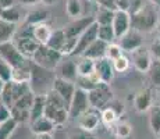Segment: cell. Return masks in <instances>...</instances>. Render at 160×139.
<instances>
[{
  "label": "cell",
  "instance_id": "6f0895ef",
  "mask_svg": "<svg viewBox=\"0 0 160 139\" xmlns=\"http://www.w3.org/2000/svg\"><path fill=\"white\" fill-rule=\"evenodd\" d=\"M89 2H95V3H98V0H89Z\"/></svg>",
  "mask_w": 160,
  "mask_h": 139
},
{
  "label": "cell",
  "instance_id": "8fae6325",
  "mask_svg": "<svg viewBox=\"0 0 160 139\" xmlns=\"http://www.w3.org/2000/svg\"><path fill=\"white\" fill-rule=\"evenodd\" d=\"M98 29H99V25L95 22V24H92V25L89 27L81 36H79L78 43H77V47H75V50H74L72 56H78V57H81V56L84 54V52L98 39Z\"/></svg>",
  "mask_w": 160,
  "mask_h": 139
},
{
  "label": "cell",
  "instance_id": "5b68a950",
  "mask_svg": "<svg viewBox=\"0 0 160 139\" xmlns=\"http://www.w3.org/2000/svg\"><path fill=\"white\" fill-rule=\"evenodd\" d=\"M0 60H3L7 64H10L13 68L22 67V66H25V64L29 63L28 58H25L20 53V50L17 49V46H15V43L13 41L0 45Z\"/></svg>",
  "mask_w": 160,
  "mask_h": 139
},
{
  "label": "cell",
  "instance_id": "4dcf8cb0",
  "mask_svg": "<svg viewBox=\"0 0 160 139\" xmlns=\"http://www.w3.org/2000/svg\"><path fill=\"white\" fill-rule=\"evenodd\" d=\"M149 125L155 135H160V106H152L149 109Z\"/></svg>",
  "mask_w": 160,
  "mask_h": 139
},
{
  "label": "cell",
  "instance_id": "ba28073f",
  "mask_svg": "<svg viewBox=\"0 0 160 139\" xmlns=\"http://www.w3.org/2000/svg\"><path fill=\"white\" fill-rule=\"evenodd\" d=\"M95 22H96L95 15H87V17H79V18L72 20L71 22L67 24L63 29H64V33H66L67 38H79V36Z\"/></svg>",
  "mask_w": 160,
  "mask_h": 139
},
{
  "label": "cell",
  "instance_id": "ffe728a7",
  "mask_svg": "<svg viewBox=\"0 0 160 139\" xmlns=\"http://www.w3.org/2000/svg\"><path fill=\"white\" fill-rule=\"evenodd\" d=\"M31 124V132L33 135H39V134H52L53 129L56 128V125L48 118V117H41V118L35 120Z\"/></svg>",
  "mask_w": 160,
  "mask_h": 139
},
{
  "label": "cell",
  "instance_id": "d590c367",
  "mask_svg": "<svg viewBox=\"0 0 160 139\" xmlns=\"http://www.w3.org/2000/svg\"><path fill=\"white\" fill-rule=\"evenodd\" d=\"M18 122L11 117L10 120L2 122L0 124V139H10V137L14 134L15 128H17Z\"/></svg>",
  "mask_w": 160,
  "mask_h": 139
},
{
  "label": "cell",
  "instance_id": "c3c4849f",
  "mask_svg": "<svg viewBox=\"0 0 160 139\" xmlns=\"http://www.w3.org/2000/svg\"><path fill=\"white\" fill-rule=\"evenodd\" d=\"M116 3L118 10L128 11V8H130V0H116Z\"/></svg>",
  "mask_w": 160,
  "mask_h": 139
},
{
  "label": "cell",
  "instance_id": "8992f818",
  "mask_svg": "<svg viewBox=\"0 0 160 139\" xmlns=\"http://www.w3.org/2000/svg\"><path fill=\"white\" fill-rule=\"evenodd\" d=\"M89 96V103L91 107L98 110H103L104 107H107L110 104L113 99V92L110 89L109 83H100L99 86H96L95 89L88 92Z\"/></svg>",
  "mask_w": 160,
  "mask_h": 139
},
{
  "label": "cell",
  "instance_id": "cb8c5ba5",
  "mask_svg": "<svg viewBox=\"0 0 160 139\" xmlns=\"http://www.w3.org/2000/svg\"><path fill=\"white\" fill-rule=\"evenodd\" d=\"M52 33H53V31H52V28L46 22L39 24V25H33V39L39 45H48Z\"/></svg>",
  "mask_w": 160,
  "mask_h": 139
},
{
  "label": "cell",
  "instance_id": "603a6c76",
  "mask_svg": "<svg viewBox=\"0 0 160 139\" xmlns=\"http://www.w3.org/2000/svg\"><path fill=\"white\" fill-rule=\"evenodd\" d=\"M31 77H32V72H31V60H29V63L25 64V66L13 68V74H11V82H15V83H29L31 82Z\"/></svg>",
  "mask_w": 160,
  "mask_h": 139
},
{
  "label": "cell",
  "instance_id": "277c9868",
  "mask_svg": "<svg viewBox=\"0 0 160 139\" xmlns=\"http://www.w3.org/2000/svg\"><path fill=\"white\" fill-rule=\"evenodd\" d=\"M63 57L64 56L61 54L60 52L49 47L48 45H41L39 49L36 50V53L33 54L32 61L35 64H38V66L43 67V68H46V70L56 71L58 64L63 61Z\"/></svg>",
  "mask_w": 160,
  "mask_h": 139
},
{
  "label": "cell",
  "instance_id": "816d5d0a",
  "mask_svg": "<svg viewBox=\"0 0 160 139\" xmlns=\"http://www.w3.org/2000/svg\"><path fill=\"white\" fill-rule=\"evenodd\" d=\"M33 139H53V135L52 134H39V135H35Z\"/></svg>",
  "mask_w": 160,
  "mask_h": 139
},
{
  "label": "cell",
  "instance_id": "ab89813d",
  "mask_svg": "<svg viewBox=\"0 0 160 139\" xmlns=\"http://www.w3.org/2000/svg\"><path fill=\"white\" fill-rule=\"evenodd\" d=\"M122 53H124V50L121 49V46H120L118 43H114V42H113V43H109V46H107L106 57L110 58L112 61H114V60H117L118 57L124 56Z\"/></svg>",
  "mask_w": 160,
  "mask_h": 139
},
{
  "label": "cell",
  "instance_id": "9f6ffc18",
  "mask_svg": "<svg viewBox=\"0 0 160 139\" xmlns=\"http://www.w3.org/2000/svg\"><path fill=\"white\" fill-rule=\"evenodd\" d=\"M158 36L160 38V27H159V29H158Z\"/></svg>",
  "mask_w": 160,
  "mask_h": 139
},
{
  "label": "cell",
  "instance_id": "9c48e42d",
  "mask_svg": "<svg viewBox=\"0 0 160 139\" xmlns=\"http://www.w3.org/2000/svg\"><path fill=\"white\" fill-rule=\"evenodd\" d=\"M77 122H78V128L88 131V132H93L99 127L100 122H102L100 110L91 107V109H88L84 114H81L77 118Z\"/></svg>",
  "mask_w": 160,
  "mask_h": 139
},
{
  "label": "cell",
  "instance_id": "74e56055",
  "mask_svg": "<svg viewBox=\"0 0 160 139\" xmlns=\"http://www.w3.org/2000/svg\"><path fill=\"white\" fill-rule=\"evenodd\" d=\"M31 85L29 83H15L13 82V97H14V103L21 99L24 95H27L28 92H31Z\"/></svg>",
  "mask_w": 160,
  "mask_h": 139
},
{
  "label": "cell",
  "instance_id": "f1b7e54d",
  "mask_svg": "<svg viewBox=\"0 0 160 139\" xmlns=\"http://www.w3.org/2000/svg\"><path fill=\"white\" fill-rule=\"evenodd\" d=\"M77 71L78 77H88L95 72V60L87 57H81V60L77 61Z\"/></svg>",
  "mask_w": 160,
  "mask_h": 139
},
{
  "label": "cell",
  "instance_id": "30bf717a",
  "mask_svg": "<svg viewBox=\"0 0 160 139\" xmlns=\"http://www.w3.org/2000/svg\"><path fill=\"white\" fill-rule=\"evenodd\" d=\"M131 58H132V64L139 72H149L150 66H152L153 57L150 54L149 47L146 46H141L139 49L134 50L131 53Z\"/></svg>",
  "mask_w": 160,
  "mask_h": 139
},
{
  "label": "cell",
  "instance_id": "4fadbf2b",
  "mask_svg": "<svg viewBox=\"0 0 160 139\" xmlns=\"http://www.w3.org/2000/svg\"><path fill=\"white\" fill-rule=\"evenodd\" d=\"M17 49L20 50V53L28 60H32L33 54L36 53V50L39 49V43L32 38V36H15L13 39Z\"/></svg>",
  "mask_w": 160,
  "mask_h": 139
},
{
  "label": "cell",
  "instance_id": "ee69618b",
  "mask_svg": "<svg viewBox=\"0 0 160 139\" xmlns=\"http://www.w3.org/2000/svg\"><path fill=\"white\" fill-rule=\"evenodd\" d=\"M68 139H95V137L92 135V132H88V131H84V129L78 128L77 131H72L71 134H70Z\"/></svg>",
  "mask_w": 160,
  "mask_h": 139
},
{
  "label": "cell",
  "instance_id": "7dc6e473",
  "mask_svg": "<svg viewBox=\"0 0 160 139\" xmlns=\"http://www.w3.org/2000/svg\"><path fill=\"white\" fill-rule=\"evenodd\" d=\"M98 6H103L106 8H110L113 11H117V3L116 0H98Z\"/></svg>",
  "mask_w": 160,
  "mask_h": 139
},
{
  "label": "cell",
  "instance_id": "2e32d148",
  "mask_svg": "<svg viewBox=\"0 0 160 139\" xmlns=\"http://www.w3.org/2000/svg\"><path fill=\"white\" fill-rule=\"evenodd\" d=\"M95 72L99 75L100 81L103 83L112 82V79L114 78V67H113V61L107 57H102L95 60Z\"/></svg>",
  "mask_w": 160,
  "mask_h": 139
},
{
  "label": "cell",
  "instance_id": "5bb4252c",
  "mask_svg": "<svg viewBox=\"0 0 160 139\" xmlns=\"http://www.w3.org/2000/svg\"><path fill=\"white\" fill-rule=\"evenodd\" d=\"M53 91L64 99V102L68 104V109H70V103H71L72 96L77 91L75 82L66 81V79H63V78H60V77L56 75V79H54V82H53Z\"/></svg>",
  "mask_w": 160,
  "mask_h": 139
},
{
  "label": "cell",
  "instance_id": "7402d4cb",
  "mask_svg": "<svg viewBox=\"0 0 160 139\" xmlns=\"http://www.w3.org/2000/svg\"><path fill=\"white\" fill-rule=\"evenodd\" d=\"M100 83H103V82L100 81L99 75H98L96 72L91 74V75H88V77H78V78H77V81H75L77 88L84 89V91H87V92L95 89L96 86H99Z\"/></svg>",
  "mask_w": 160,
  "mask_h": 139
},
{
  "label": "cell",
  "instance_id": "f546056e",
  "mask_svg": "<svg viewBox=\"0 0 160 139\" xmlns=\"http://www.w3.org/2000/svg\"><path fill=\"white\" fill-rule=\"evenodd\" d=\"M0 20L6 21V22H10V24H18L21 20V13L15 6H13V7L0 10Z\"/></svg>",
  "mask_w": 160,
  "mask_h": 139
},
{
  "label": "cell",
  "instance_id": "1f68e13d",
  "mask_svg": "<svg viewBox=\"0 0 160 139\" xmlns=\"http://www.w3.org/2000/svg\"><path fill=\"white\" fill-rule=\"evenodd\" d=\"M0 103L7 106L8 109L14 106V97H13V82H6L3 85L2 93H0Z\"/></svg>",
  "mask_w": 160,
  "mask_h": 139
},
{
  "label": "cell",
  "instance_id": "484cf974",
  "mask_svg": "<svg viewBox=\"0 0 160 139\" xmlns=\"http://www.w3.org/2000/svg\"><path fill=\"white\" fill-rule=\"evenodd\" d=\"M114 14H116V11L103 7V6H98L96 14H95L96 24H98V25H109V24H113Z\"/></svg>",
  "mask_w": 160,
  "mask_h": 139
},
{
  "label": "cell",
  "instance_id": "bcb514c9",
  "mask_svg": "<svg viewBox=\"0 0 160 139\" xmlns=\"http://www.w3.org/2000/svg\"><path fill=\"white\" fill-rule=\"evenodd\" d=\"M10 118H11V110L8 109L7 106L0 103V124L7 121V120H10Z\"/></svg>",
  "mask_w": 160,
  "mask_h": 139
},
{
  "label": "cell",
  "instance_id": "681fc988",
  "mask_svg": "<svg viewBox=\"0 0 160 139\" xmlns=\"http://www.w3.org/2000/svg\"><path fill=\"white\" fill-rule=\"evenodd\" d=\"M15 3V0H0V10H4V8L13 7Z\"/></svg>",
  "mask_w": 160,
  "mask_h": 139
},
{
  "label": "cell",
  "instance_id": "83f0119b",
  "mask_svg": "<svg viewBox=\"0 0 160 139\" xmlns=\"http://www.w3.org/2000/svg\"><path fill=\"white\" fill-rule=\"evenodd\" d=\"M66 39H67V36H66V33H64L63 28L57 29V31H53V33H52L50 39H49V42H48V46L61 53V49H63L64 43H66Z\"/></svg>",
  "mask_w": 160,
  "mask_h": 139
},
{
  "label": "cell",
  "instance_id": "d6986e66",
  "mask_svg": "<svg viewBox=\"0 0 160 139\" xmlns=\"http://www.w3.org/2000/svg\"><path fill=\"white\" fill-rule=\"evenodd\" d=\"M50 18V13L46 8H33L25 15V25H39L45 24Z\"/></svg>",
  "mask_w": 160,
  "mask_h": 139
},
{
  "label": "cell",
  "instance_id": "3957f363",
  "mask_svg": "<svg viewBox=\"0 0 160 139\" xmlns=\"http://www.w3.org/2000/svg\"><path fill=\"white\" fill-rule=\"evenodd\" d=\"M31 72H32V77H31L29 85L35 95H46L53 89V82L56 79L54 71L46 70L31 60Z\"/></svg>",
  "mask_w": 160,
  "mask_h": 139
},
{
  "label": "cell",
  "instance_id": "6da1fadb",
  "mask_svg": "<svg viewBox=\"0 0 160 139\" xmlns=\"http://www.w3.org/2000/svg\"><path fill=\"white\" fill-rule=\"evenodd\" d=\"M45 117H48L54 125H63L70 118L68 104L64 102V99L52 89L46 93V107Z\"/></svg>",
  "mask_w": 160,
  "mask_h": 139
},
{
  "label": "cell",
  "instance_id": "8d00e7d4",
  "mask_svg": "<svg viewBox=\"0 0 160 139\" xmlns=\"http://www.w3.org/2000/svg\"><path fill=\"white\" fill-rule=\"evenodd\" d=\"M100 116H102V122L106 125H113L117 121V117H118V111H116L114 107H112L109 104L107 107H104L103 110H100Z\"/></svg>",
  "mask_w": 160,
  "mask_h": 139
},
{
  "label": "cell",
  "instance_id": "44dd1931",
  "mask_svg": "<svg viewBox=\"0 0 160 139\" xmlns=\"http://www.w3.org/2000/svg\"><path fill=\"white\" fill-rule=\"evenodd\" d=\"M134 104L135 109L141 113L149 110L152 107V92H150V89H142V91L138 92L137 96H135Z\"/></svg>",
  "mask_w": 160,
  "mask_h": 139
},
{
  "label": "cell",
  "instance_id": "f907efd6",
  "mask_svg": "<svg viewBox=\"0 0 160 139\" xmlns=\"http://www.w3.org/2000/svg\"><path fill=\"white\" fill-rule=\"evenodd\" d=\"M18 2L22 6H36L39 3H42V0H18Z\"/></svg>",
  "mask_w": 160,
  "mask_h": 139
},
{
  "label": "cell",
  "instance_id": "11a10c76",
  "mask_svg": "<svg viewBox=\"0 0 160 139\" xmlns=\"http://www.w3.org/2000/svg\"><path fill=\"white\" fill-rule=\"evenodd\" d=\"M104 139H117V137H113V135H112V137H107V138H104Z\"/></svg>",
  "mask_w": 160,
  "mask_h": 139
},
{
  "label": "cell",
  "instance_id": "db71d44e",
  "mask_svg": "<svg viewBox=\"0 0 160 139\" xmlns=\"http://www.w3.org/2000/svg\"><path fill=\"white\" fill-rule=\"evenodd\" d=\"M149 2H152L153 4H158V6H160V0H149Z\"/></svg>",
  "mask_w": 160,
  "mask_h": 139
},
{
  "label": "cell",
  "instance_id": "680465c9",
  "mask_svg": "<svg viewBox=\"0 0 160 139\" xmlns=\"http://www.w3.org/2000/svg\"><path fill=\"white\" fill-rule=\"evenodd\" d=\"M0 21H2V20H0Z\"/></svg>",
  "mask_w": 160,
  "mask_h": 139
},
{
  "label": "cell",
  "instance_id": "e0dca14e",
  "mask_svg": "<svg viewBox=\"0 0 160 139\" xmlns=\"http://www.w3.org/2000/svg\"><path fill=\"white\" fill-rule=\"evenodd\" d=\"M56 75L60 78L66 79V81L75 82L78 78V71H77V61L72 60H66L61 61L56 68Z\"/></svg>",
  "mask_w": 160,
  "mask_h": 139
},
{
  "label": "cell",
  "instance_id": "e575fe53",
  "mask_svg": "<svg viewBox=\"0 0 160 139\" xmlns=\"http://www.w3.org/2000/svg\"><path fill=\"white\" fill-rule=\"evenodd\" d=\"M35 96H36V95L31 91L27 95H24L21 99H18V100L14 103L13 107H15V109H18V110L29 111V113H31V109H32V104H33V100H35Z\"/></svg>",
  "mask_w": 160,
  "mask_h": 139
},
{
  "label": "cell",
  "instance_id": "4316f807",
  "mask_svg": "<svg viewBox=\"0 0 160 139\" xmlns=\"http://www.w3.org/2000/svg\"><path fill=\"white\" fill-rule=\"evenodd\" d=\"M15 32H17V24L0 21V45L13 41L15 36Z\"/></svg>",
  "mask_w": 160,
  "mask_h": 139
},
{
  "label": "cell",
  "instance_id": "ac0fdd59",
  "mask_svg": "<svg viewBox=\"0 0 160 139\" xmlns=\"http://www.w3.org/2000/svg\"><path fill=\"white\" fill-rule=\"evenodd\" d=\"M107 46L109 43L103 42L102 39L98 38L96 41L92 43L91 46L84 52V54L81 57H87V58H92V60H98V58H102L106 57V50H107Z\"/></svg>",
  "mask_w": 160,
  "mask_h": 139
},
{
  "label": "cell",
  "instance_id": "f5cc1de1",
  "mask_svg": "<svg viewBox=\"0 0 160 139\" xmlns=\"http://www.w3.org/2000/svg\"><path fill=\"white\" fill-rule=\"evenodd\" d=\"M54 2H56V0H42V3H43L45 6H52Z\"/></svg>",
  "mask_w": 160,
  "mask_h": 139
},
{
  "label": "cell",
  "instance_id": "f35d334b",
  "mask_svg": "<svg viewBox=\"0 0 160 139\" xmlns=\"http://www.w3.org/2000/svg\"><path fill=\"white\" fill-rule=\"evenodd\" d=\"M148 74H149L150 82L155 86H160V60L152 61V66H150V70Z\"/></svg>",
  "mask_w": 160,
  "mask_h": 139
},
{
  "label": "cell",
  "instance_id": "7bdbcfd3",
  "mask_svg": "<svg viewBox=\"0 0 160 139\" xmlns=\"http://www.w3.org/2000/svg\"><path fill=\"white\" fill-rule=\"evenodd\" d=\"M113 67H114L116 72H125L130 68V58H127L125 56H121V57L113 61Z\"/></svg>",
  "mask_w": 160,
  "mask_h": 139
},
{
  "label": "cell",
  "instance_id": "d6a6232c",
  "mask_svg": "<svg viewBox=\"0 0 160 139\" xmlns=\"http://www.w3.org/2000/svg\"><path fill=\"white\" fill-rule=\"evenodd\" d=\"M66 13L71 18L82 17V3L81 0H67L66 2Z\"/></svg>",
  "mask_w": 160,
  "mask_h": 139
},
{
  "label": "cell",
  "instance_id": "d4e9b609",
  "mask_svg": "<svg viewBox=\"0 0 160 139\" xmlns=\"http://www.w3.org/2000/svg\"><path fill=\"white\" fill-rule=\"evenodd\" d=\"M45 107H46V95H36L33 100L32 109H31V121L33 122L35 120L41 118L45 116Z\"/></svg>",
  "mask_w": 160,
  "mask_h": 139
},
{
  "label": "cell",
  "instance_id": "9a60e30c",
  "mask_svg": "<svg viewBox=\"0 0 160 139\" xmlns=\"http://www.w3.org/2000/svg\"><path fill=\"white\" fill-rule=\"evenodd\" d=\"M118 45L121 46V49L124 52H130V53H132L134 50H137V49H139L141 46H143L142 33L135 31V29L128 31L124 36H121V38L118 39Z\"/></svg>",
  "mask_w": 160,
  "mask_h": 139
},
{
  "label": "cell",
  "instance_id": "836d02e7",
  "mask_svg": "<svg viewBox=\"0 0 160 139\" xmlns=\"http://www.w3.org/2000/svg\"><path fill=\"white\" fill-rule=\"evenodd\" d=\"M98 38L102 39L103 42L106 43H113L116 41V33H114V28H113L112 24L109 25H99V29H98Z\"/></svg>",
  "mask_w": 160,
  "mask_h": 139
},
{
  "label": "cell",
  "instance_id": "7c38bea8",
  "mask_svg": "<svg viewBox=\"0 0 160 139\" xmlns=\"http://www.w3.org/2000/svg\"><path fill=\"white\" fill-rule=\"evenodd\" d=\"M113 28H114L116 38L118 41L121 36H124L128 31H131V14L124 10H117L113 20Z\"/></svg>",
  "mask_w": 160,
  "mask_h": 139
},
{
  "label": "cell",
  "instance_id": "f6af8a7d",
  "mask_svg": "<svg viewBox=\"0 0 160 139\" xmlns=\"http://www.w3.org/2000/svg\"><path fill=\"white\" fill-rule=\"evenodd\" d=\"M149 50H150V54H152L153 60H160V38L159 36L150 43Z\"/></svg>",
  "mask_w": 160,
  "mask_h": 139
},
{
  "label": "cell",
  "instance_id": "b9f144b4",
  "mask_svg": "<svg viewBox=\"0 0 160 139\" xmlns=\"http://www.w3.org/2000/svg\"><path fill=\"white\" fill-rule=\"evenodd\" d=\"M132 132V127L128 124V122H120V124L116 125V137L121 138V139H127L130 138Z\"/></svg>",
  "mask_w": 160,
  "mask_h": 139
},
{
  "label": "cell",
  "instance_id": "52a82bcc",
  "mask_svg": "<svg viewBox=\"0 0 160 139\" xmlns=\"http://www.w3.org/2000/svg\"><path fill=\"white\" fill-rule=\"evenodd\" d=\"M88 109H91L88 92L84 91V89L77 88L75 93H74V96H72L71 103H70V109H68L70 118L77 120L81 114H84Z\"/></svg>",
  "mask_w": 160,
  "mask_h": 139
},
{
  "label": "cell",
  "instance_id": "7a4b0ae2",
  "mask_svg": "<svg viewBox=\"0 0 160 139\" xmlns=\"http://www.w3.org/2000/svg\"><path fill=\"white\" fill-rule=\"evenodd\" d=\"M159 14L152 2H146L137 13L131 14V28L138 32H150L158 25Z\"/></svg>",
  "mask_w": 160,
  "mask_h": 139
},
{
  "label": "cell",
  "instance_id": "60d3db41",
  "mask_svg": "<svg viewBox=\"0 0 160 139\" xmlns=\"http://www.w3.org/2000/svg\"><path fill=\"white\" fill-rule=\"evenodd\" d=\"M11 74H13V67L6 61L0 60V81L4 83L11 82Z\"/></svg>",
  "mask_w": 160,
  "mask_h": 139
}]
</instances>
